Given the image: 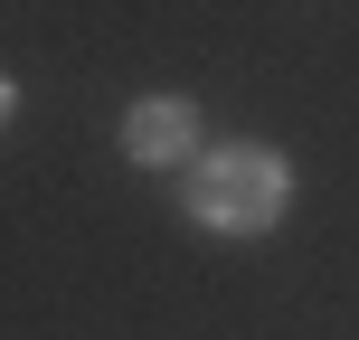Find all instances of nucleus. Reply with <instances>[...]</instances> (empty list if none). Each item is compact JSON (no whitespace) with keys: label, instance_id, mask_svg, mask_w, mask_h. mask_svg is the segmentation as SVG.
<instances>
[{"label":"nucleus","instance_id":"nucleus-1","mask_svg":"<svg viewBox=\"0 0 359 340\" xmlns=\"http://www.w3.org/2000/svg\"><path fill=\"white\" fill-rule=\"evenodd\" d=\"M180 198H189V217L208 236H274L284 208H293V161L274 142H217V151L189 161Z\"/></svg>","mask_w":359,"mask_h":340},{"label":"nucleus","instance_id":"nucleus-2","mask_svg":"<svg viewBox=\"0 0 359 340\" xmlns=\"http://www.w3.org/2000/svg\"><path fill=\"white\" fill-rule=\"evenodd\" d=\"M114 142H123V161H142V170H180V161H198V104L189 95H142Z\"/></svg>","mask_w":359,"mask_h":340},{"label":"nucleus","instance_id":"nucleus-3","mask_svg":"<svg viewBox=\"0 0 359 340\" xmlns=\"http://www.w3.org/2000/svg\"><path fill=\"white\" fill-rule=\"evenodd\" d=\"M10 114H19V86H10V76H0V132H10Z\"/></svg>","mask_w":359,"mask_h":340}]
</instances>
